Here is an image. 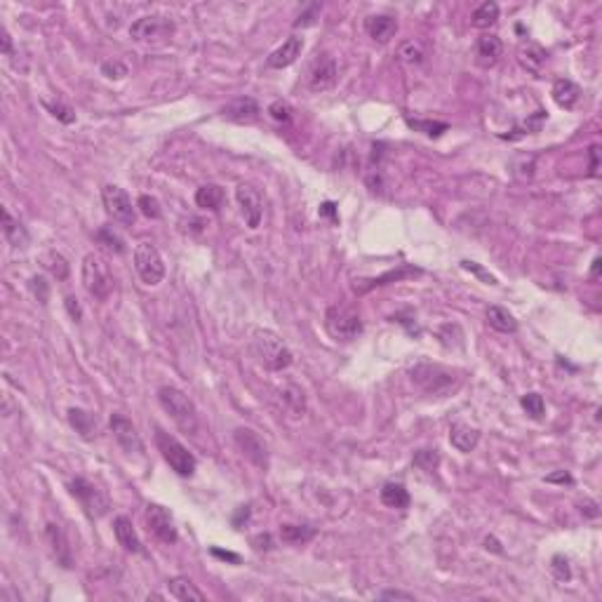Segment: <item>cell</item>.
Listing matches in <instances>:
<instances>
[{"label":"cell","mask_w":602,"mask_h":602,"mask_svg":"<svg viewBox=\"0 0 602 602\" xmlns=\"http://www.w3.org/2000/svg\"><path fill=\"white\" fill-rule=\"evenodd\" d=\"M301 50H304V41H301L299 36H292L287 38L280 48L271 52V57H268V66L271 68H285L290 64H295L297 57L301 55Z\"/></svg>","instance_id":"obj_19"},{"label":"cell","mask_w":602,"mask_h":602,"mask_svg":"<svg viewBox=\"0 0 602 602\" xmlns=\"http://www.w3.org/2000/svg\"><path fill=\"white\" fill-rule=\"evenodd\" d=\"M414 275H421V268H414L410 264H403L400 268H393V271L389 273H384L379 278H374V280H369L367 285H358L356 292H367V290H372V287H379V285H386V282H393V280H405V278H414Z\"/></svg>","instance_id":"obj_27"},{"label":"cell","mask_w":602,"mask_h":602,"mask_svg":"<svg viewBox=\"0 0 602 602\" xmlns=\"http://www.w3.org/2000/svg\"><path fill=\"white\" fill-rule=\"evenodd\" d=\"M167 588L172 593V598L181 600V602H203L205 596L196 588V583L186 576H174L167 581Z\"/></svg>","instance_id":"obj_24"},{"label":"cell","mask_w":602,"mask_h":602,"mask_svg":"<svg viewBox=\"0 0 602 602\" xmlns=\"http://www.w3.org/2000/svg\"><path fill=\"white\" fill-rule=\"evenodd\" d=\"M600 266H602L600 257L593 259V268H591V278H593V280H598V278H600Z\"/></svg>","instance_id":"obj_56"},{"label":"cell","mask_w":602,"mask_h":602,"mask_svg":"<svg viewBox=\"0 0 602 602\" xmlns=\"http://www.w3.org/2000/svg\"><path fill=\"white\" fill-rule=\"evenodd\" d=\"M518 59H520V64L527 68V71L539 73V71H542V66H544V61H546V50L542 48V45H537V43H524L522 48L518 50Z\"/></svg>","instance_id":"obj_28"},{"label":"cell","mask_w":602,"mask_h":602,"mask_svg":"<svg viewBox=\"0 0 602 602\" xmlns=\"http://www.w3.org/2000/svg\"><path fill=\"white\" fill-rule=\"evenodd\" d=\"M97 241H99V245H104L106 250L113 252V254H122V252H125V243H122V238L115 233L113 228H109V226L99 231V233H97Z\"/></svg>","instance_id":"obj_38"},{"label":"cell","mask_w":602,"mask_h":602,"mask_svg":"<svg viewBox=\"0 0 602 602\" xmlns=\"http://www.w3.org/2000/svg\"><path fill=\"white\" fill-rule=\"evenodd\" d=\"M282 398H285V403L290 405V410L295 412V414H301V412L306 410V398H304V391H301L299 386L290 384L287 389L282 391Z\"/></svg>","instance_id":"obj_39"},{"label":"cell","mask_w":602,"mask_h":602,"mask_svg":"<svg viewBox=\"0 0 602 602\" xmlns=\"http://www.w3.org/2000/svg\"><path fill=\"white\" fill-rule=\"evenodd\" d=\"M83 285L92 297L99 301H106L113 292V275L109 264L97 257V254H88L83 259Z\"/></svg>","instance_id":"obj_5"},{"label":"cell","mask_w":602,"mask_h":602,"mask_svg":"<svg viewBox=\"0 0 602 602\" xmlns=\"http://www.w3.org/2000/svg\"><path fill=\"white\" fill-rule=\"evenodd\" d=\"M48 106V111L55 115L57 120H61V122H66V125H71V122L75 120V113H73V109L71 106H66V104H45Z\"/></svg>","instance_id":"obj_43"},{"label":"cell","mask_w":602,"mask_h":602,"mask_svg":"<svg viewBox=\"0 0 602 602\" xmlns=\"http://www.w3.org/2000/svg\"><path fill=\"white\" fill-rule=\"evenodd\" d=\"M102 200H104V207H106V214H109L111 219L120 221V223H134V207H132V200L125 191L120 186H109L102 189Z\"/></svg>","instance_id":"obj_9"},{"label":"cell","mask_w":602,"mask_h":602,"mask_svg":"<svg viewBox=\"0 0 602 602\" xmlns=\"http://www.w3.org/2000/svg\"><path fill=\"white\" fill-rule=\"evenodd\" d=\"M337 78H339V71H337L334 57L322 55L311 68V75H308V88H311L313 92H325V90L334 88Z\"/></svg>","instance_id":"obj_15"},{"label":"cell","mask_w":602,"mask_h":602,"mask_svg":"<svg viewBox=\"0 0 602 602\" xmlns=\"http://www.w3.org/2000/svg\"><path fill=\"white\" fill-rule=\"evenodd\" d=\"M31 292H33V297L41 301V304H48L50 299V285L45 280L43 275H33L31 278Z\"/></svg>","instance_id":"obj_42"},{"label":"cell","mask_w":602,"mask_h":602,"mask_svg":"<svg viewBox=\"0 0 602 602\" xmlns=\"http://www.w3.org/2000/svg\"><path fill=\"white\" fill-rule=\"evenodd\" d=\"M461 268H466V271L475 273L477 278H480V280H485L487 285H497V278L485 271V268H482L480 264H475V261H461Z\"/></svg>","instance_id":"obj_45"},{"label":"cell","mask_w":602,"mask_h":602,"mask_svg":"<svg viewBox=\"0 0 602 602\" xmlns=\"http://www.w3.org/2000/svg\"><path fill=\"white\" fill-rule=\"evenodd\" d=\"M0 36H3V55L10 57L12 55V38H10V33H7V28L0 31Z\"/></svg>","instance_id":"obj_53"},{"label":"cell","mask_w":602,"mask_h":602,"mask_svg":"<svg viewBox=\"0 0 602 602\" xmlns=\"http://www.w3.org/2000/svg\"><path fill=\"white\" fill-rule=\"evenodd\" d=\"M111 431H113V438L118 440V445L127 454H142L144 452V440H142V435H139L137 426L127 419L125 414L115 412L111 416Z\"/></svg>","instance_id":"obj_12"},{"label":"cell","mask_w":602,"mask_h":602,"mask_svg":"<svg viewBox=\"0 0 602 602\" xmlns=\"http://www.w3.org/2000/svg\"><path fill=\"white\" fill-rule=\"evenodd\" d=\"M485 544H487V548H492L494 553H501V548H499L497 542H494V539H485Z\"/></svg>","instance_id":"obj_57"},{"label":"cell","mask_w":602,"mask_h":602,"mask_svg":"<svg viewBox=\"0 0 602 602\" xmlns=\"http://www.w3.org/2000/svg\"><path fill=\"white\" fill-rule=\"evenodd\" d=\"M313 537H315V529L308 527V524H282L280 527V539L285 544L301 546V544L311 542Z\"/></svg>","instance_id":"obj_33"},{"label":"cell","mask_w":602,"mask_h":602,"mask_svg":"<svg viewBox=\"0 0 602 602\" xmlns=\"http://www.w3.org/2000/svg\"><path fill=\"white\" fill-rule=\"evenodd\" d=\"M546 480H548V482H567V485H572V482H574V480H572V475L565 473V470H560V473L548 475Z\"/></svg>","instance_id":"obj_52"},{"label":"cell","mask_w":602,"mask_h":602,"mask_svg":"<svg viewBox=\"0 0 602 602\" xmlns=\"http://www.w3.org/2000/svg\"><path fill=\"white\" fill-rule=\"evenodd\" d=\"M553 572H555V576L560 579V581H567V579H569V565H567V560L562 558V555H555V558H553Z\"/></svg>","instance_id":"obj_47"},{"label":"cell","mask_w":602,"mask_h":602,"mask_svg":"<svg viewBox=\"0 0 602 602\" xmlns=\"http://www.w3.org/2000/svg\"><path fill=\"white\" fill-rule=\"evenodd\" d=\"M3 233H5L7 243H10L12 247H26V243H28L26 228L21 226L19 221H14L12 214L7 212V210H3Z\"/></svg>","instance_id":"obj_32"},{"label":"cell","mask_w":602,"mask_h":602,"mask_svg":"<svg viewBox=\"0 0 602 602\" xmlns=\"http://www.w3.org/2000/svg\"><path fill=\"white\" fill-rule=\"evenodd\" d=\"M236 200L241 205V210L245 214V221L250 228H257L261 221V212H264V203H261L259 191L252 186V184H241L236 189Z\"/></svg>","instance_id":"obj_14"},{"label":"cell","mask_w":602,"mask_h":602,"mask_svg":"<svg viewBox=\"0 0 602 602\" xmlns=\"http://www.w3.org/2000/svg\"><path fill=\"white\" fill-rule=\"evenodd\" d=\"M598 174V146H591V176Z\"/></svg>","instance_id":"obj_54"},{"label":"cell","mask_w":602,"mask_h":602,"mask_svg":"<svg viewBox=\"0 0 602 602\" xmlns=\"http://www.w3.org/2000/svg\"><path fill=\"white\" fill-rule=\"evenodd\" d=\"M158 403L160 407L172 416V421L179 426L184 433H196L198 431V410L193 400L184 391L174 386H160L158 389Z\"/></svg>","instance_id":"obj_1"},{"label":"cell","mask_w":602,"mask_h":602,"mask_svg":"<svg viewBox=\"0 0 602 602\" xmlns=\"http://www.w3.org/2000/svg\"><path fill=\"white\" fill-rule=\"evenodd\" d=\"M325 327L339 342H353L362 334L360 315L349 306H329L325 313Z\"/></svg>","instance_id":"obj_6"},{"label":"cell","mask_w":602,"mask_h":602,"mask_svg":"<svg viewBox=\"0 0 602 602\" xmlns=\"http://www.w3.org/2000/svg\"><path fill=\"white\" fill-rule=\"evenodd\" d=\"M499 19V5L494 3V0H487V3L477 5L473 14H470V24L475 28H490L497 24Z\"/></svg>","instance_id":"obj_31"},{"label":"cell","mask_w":602,"mask_h":602,"mask_svg":"<svg viewBox=\"0 0 602 602\" xmlns=\"http://www.w3.org/2000/svg\"><path fill=\"white\" fill-rule=\"evenodd\" d=\"M113 532H115V539H118V544L125 548L130 553H144V546H142V539H139L134 524L125 515H120V518L113 520Z\"/></svg>","instance_id":"obj_20"},{"label":"cell","mask_w":602,"mask_h":602,"mask_svg":"<svg viewBox=\"0 0 602 602\" xmlns=\"http://www.w3.org/2000/svg\"><path fill=\"white\" fill-rule=\"evenodd\" d=\"M407 125L416 132H423L426 137H440L443 132L450 130L447 122H438V120H414V118H407Z\"/></svg>","instance_id":"obj_35"},{"label":"cell","mask_w":602,"mask_h":602,"mask_svg":"<svg viewBox=\"0 0 602 602\" xmlns=\"http://www.w3.org/2000/svg\"><path fill=\"white\" fill-rule=\"evenodd\" d=\"M410 379L419 386L421 391H426L428 396H447V393L457 386L459 376L450 367L421 362V365H414L410 369Z\"/></svg>","instance_id":"obj_3"},{"label":"cell","mask_w":602,"mask_h":602,"mask_svg":"<svg viewBox=\"0 0 602 602\" xmlns=\"http://www.w3.org/2000/svg\"><path fill=\"white\" fill-rule=\"evenodd\" d=\"M137 207L142 210L144 217H149V219H160V214H163V210H160V203L153 196H139L137 200Z\"/></svg>","instance_id":"obj_41"},{"label":"cell","mask_w":602,"mask_h":602,"mask_svg":"<svg viewBox=\"0 0 602 602\" xmlns=\"http://www.w3.org/2000/svg\"><path fill=\"white\" fill-rule=\"evenodd\" d=\"M487 322H490V327H494L497 332H504V334H513V332H518V320H515V315L504 306H490L487 308Z\"/></svg>","instance_id":"obj_26"},{"label":"cell","mask_w":602,"mask_h":602,"mask_svg":"<svg viewBox=\"0 0 602 602\" xmlns=\"http://www.w3.org/2000/svg\"><path fill=\"white\" fill-rule=\"evenodd\" d=\"M438 464H440L438 450H416L414 452V466H419L421 470H435Z\"/></svg>","instance_id":"obj_40"},{"label":"cell","mask_w":602,"mask_h":602,"mask_svg":"<svg viewBox=\"0 0 602 602\" xmlns=\"http://www.w3.org/2000/svg\"><path fill=\"white\" fill-rule=\"evenodd\" d=\"M156 445H158L160 454H163V459L167 461L169 468H172L176 475L191 477L193 473H196V466H198L196 457H193V454L179 443V440L165 433L163 428H156Z\"/></svg>","instance_id":"obj_4"},{"label":"cell","mask_w":602,"mask_h":602,"mask_svg":"<svg viewBox=\"0 0 602 602\" xmlns=\"http://www.w3.org/2000/svg\"><path fill=\"white\" fill-rule=\"evenodd\" d=\"M259 113H261L259 104L254 102L252 97H238L221 109L223 118H228L233 122H254L259 118Z\"/></svg>","instance_id":"obj_16"},{"label":"cell","mask_w":602,"mask_h":602,"mask_svg":"<svg viewBox=\"0 0 602 602\" xmlns=\"http://www.w3.org/2000/svg\"><path fill=\"white\" fill-rule=\"evenodd\" d=\"M45 537H48L52 553H55L57 562H61V567H71V548H68L64 529H61L59 524L50 522L48 529H45Z\"/></svg>","instance_id":"obj_21"},{"label":"cell","mask_w":602,"mask_h":602,"mask_svg":"<svg viewBox=\"0 0 602 602\" xmlns=\"http://www.w3.org/2000/svg\"><path fill=\"white\" fill-rule=\"evenodd\" d=\"M174 24L172 19L167 17H158V14H149V17L137 19L132 26H130V36L134 41H158V38H167L172 36Z\"/></svg>","instance_id":"obj_11"},{"label":"cell","mask_w":602,"mask_h":602,"mask_svg":"<svg viewBox=\"0 0 602 602\" xmlns=\"http://www.w3.org/2000/svg\"><path fill=\"white\" fill-rule=\"evenodd\" d=\"M477 440H480V431L477 428H470L468 423H452L450 426V443L452 447H457L459 452H473Z\"/></svg>","instance_id":"obj_23"},{"label":"cell","mask_w":602,"mask_h":602,"mask_svg":"<svg viewBox=\"0 0 602 602\" xmlns=\"http://www.w3.org/2000/svg\"><path fill=\"white\" fill-rule=\"evenodd\" d=\"M68 423L75 428V433H80L83 440H92L97 435V419L90 412L80 410V407L68 410Z\"/></svg>","instance_id":"obj_25"},{"label":"cell","mask_w":602,"mask_h":602,"mask_svg":"<svg viewBox=\"0 0 602 602\" xmlns=\"http://www.w3.org/2000/svg\"><path fill=\"white\" fill-rule=\"evenodd\" d=\"M102 71L109 75V78H122V75H127V66H122L120 61H106L102 66Z\"/></svg>","instance_id":"obj_46"},{"label":"cell","mask_w":602,"mask_h":602,"mask_svg":"<svg viewBox=\"0 0 602 602\" xmlns=\"http://www.w3.org/2000/svg\"><path fill=\"white\" fill-rule=\"evenodd\" d=\"M252 351L261 365L273 369V372H280V369H287L292 365V351L271 329H254Z\"/></svg>","instance_id":"obj_2"},{"label":"cell","mask_w":602,"mask_h":602,"mask_svg":"<svg viewBox=\"0 0 602 602\" xmlns=\"http://www.w3.org/2000/svg\"><path fill=\"white\" fill-rule=\"evenodd\" d=\"M520 405H522V410L527 412L534 421H542V419H544V414H546V403H544V398L539 396V393H524L522 400H520Z\"/></svg>","instance_id":"obj_34"},{"label":"cell","mask_w":602,"mask_h":602,"mask_svg":"<svg viewBox=\"0 0 602 602\" xmlns=\"http://www.w3.org/2000/svg\"><path fill=\"white\" fill-rule=\"evenodd\" d=\"M381 504L389 508H407L410 506V492L400 482H389L381 487Z\"/></svg>","instance_id":"obj_30"},{"label":"cell","mask_w":602,"mask_h":602,"mask_svg":"<svg viewBox=\"0 0 602 602\" xmlns=\"http://www.w3.org/2000/svg\"><path fill=\"white\" fill-rule=\"evenodd\" d=\"M223 203V189L217 186V184H205L196 191V205L203 207V210H219Z\"/></svg>","instance_id":"obj_29"},{"label":"cell","mask_w":602,"mask_h":602,"mask_svg":"<svg viewBox=\"0 0 602 602\" xmlns=\"http://www.w3.org/2000/svg\"><path fill=\"white\" fill-rule=\"evenodd\" d=\"M66 311H68V315H71V318L78 322L80 318H83V311H80V304H78V299L75 297H66Z\"/></svg>","instance_id":"obj_49"},{"label":"cell","mask_w":602,"mask_h":602,"mask_svg":"<svg viewBox=\"0 0 602 602\" xmlns=\"http://www.w3.org/2000/svg\"><path fill=\"white\" fill-rule=\"evenodd\" d=\"M233 438H236V445L241 447L243 454L254 466H259V468L268 466V450H266L264 440L259 438V433H254L252 428H236Z\"/></svg>","instance_id":"obj_13"},{"label":"cell","mask_w":602,"mask_h":602,"mask_svg":"<svg viewBox=\"0 0 602 602\" xmlns=\"http://www.w3.org/2000/svg\"><path fill=\"white\" fill-rule=\"evenodd\" d=\"M268 113H271L273 118L280 120V122H290L292 120V106L287 102H282V99H278V102H273L271 106H268Z\"/></svg>","instance_id":"obj_44"},{"label":"cell","mask_w":602,"mask_h":602,"mask_svg":"<svg viewBox=\"0 0 602 602\" xmlns=\"http://www.w3.org/2000/svg\"><path fill=\"white\" fill-rule=\"evenodd\" d=\"M252 546L257 548V551H271L273 548V537L268 534H257V537H252Z\"/></svg>","instance_id":"obj_48"},{"label":"cell","mask_w":602,"mask_h":602,"mask_svg":"<svg viewBox=\"0 0 602 602\" xmlns=\"http://www.w3.org/2000/svg\"><path fill=\"white\" fill-rule=\"evenodd\" d=\"M581 99V88L574 83V80H569V78H560V80H555L553 85V102L560 106V109H574L576 102Z\"/></svg>","instance_id":"obj_22"},{"label":"cell","mask_w":602,"mask_h":602,"mask_svg":"<svg viewBox=\"0 0 602 602\" xmlns=\"http://www.w3.org/2000/svg\"><path fill=\"white\" fill-rule=\"evenodd\" d=\"M146 524H149V532H153L163 544H176V527L172 520V513L167 511L165 506L160 504H149L146 506Z\"/></svg>","instance_id":"obj_10"},{"label":"cell","mask_w":602,"mask_h":602,"mask_svg":"<svg viewBox=\"0 0 602 602\" xmlns=\"http://www.w3.org/2000/svg\"><path fill=\"white\" fill-rule=\"evenodd\" d=\"M134 266L139 278L146 285H158L165 278V261L160 257L158 247L151 243H139L134 250Z\"/></svg>","instance_id":"obj_7"},{"label":"cell","mask_w":602,"mask_h":602,"mask_svg":"<svg viewBox=\"0 0 602 602\" xmlns=\"http://www.w3.org/2000/svg\"><path fill=\"white\" fill-rule=\"evenodd\" d=\"M45 268L57 278V280H66L68 278V264H66V259L61 257L59 252H48L45 254Z\"/></svg>","instance_id":"obj_37"},{"label":"cell","mask_w":602,"mask_h":602,"mask_svg":"<svg viewBox=\"0 0 602 602\" xmlns=\"http://www.w3.org/2000/svg\"><path fill=\"white\" fill-rule=\"evenodd\" d=\"M71 494L80 501L85 513H88L90 518L99 520L109 513V508H111L109 497H106L99 487H95L92 482L85 480V477H75V480L71 482Z\"/></svg>","instance_id":"obj_8"},{"label":"cell","mask_w":602,"mask_h":602,"mask_svg":"<svg viewBox=\"0 0 602 602\" xmlns=\"http://www.w3.org/2000/svg\"><path fill=\"white\" fill-rule=\"evenodd\" d=\"M501 55H504V43H501L499 36L485 33V36L477 38L475 59H477V64H480V66H485V68L494 66V64H497V61L501 59Z\"/></svg>","instance_id":"obj_17"},{"label":"cell","mask_w":602,"mask_h":602,"mask_svg":"<svg viewBox=\"0 0 602 602\" xmlns=\"http://www.w3.org/2000/svg\"><path fill=\"white\" fill-rule=\"evenodd\" d=\"M379 598L381 600H414L412 593H403V591H384Z\"/></svg>","instance_id":"obj_50"},{"label":"cell","mask_w":602,"mask_h":602,"mask_svg":"<svg viewBox=\"0 0 602 602\" xmlns=\"http://www.w3.org/2000/svg\"><path fill=\"white\" fill-rule=\"evenodd\" d=\"M212 555H217V558H221V560L233 562V565H238V562H241V555L228 553V551H221V548H212Z\"/></svg>","instance_id":"obj_51"},{"label":"cell","mask_w":602,"mask_h":602,"mask_svg":"<svg viewBox=\"0 0 602 602\" xmlns=\"http://www.w3.org/2000/svg\"><path fill=\"white\" fill-rule=\"evenodd\" d=\"M365 28L374 43L384 45L398 33V19L391 17V14H374V17H369L365 21Z\"/></svg>","instance_id":"obj_18"},{"label":"cell","mask_w":602,"mask_h":602,"mask_svg":"<svg viewBox=\"0 0 602 602\" xmlns=\"http://www.w3.org/2000/svg\"><path fill=\"white\" fill-rule=\"evenodd\" d=\"M398 59L403 61V64H407V66L421 64V61H423V50H421V45L414 43V41L403 43V45H400V50H398Z\"/></svg>","instance_id":"obj_36"},{"label":"cell","mask_w":602,"mask_h":602,"mask_svg":"<svg viewBox=\"0 0 602 602\" xmlns=\"http://www.w3.org/2000/svg\"><path fill=\"white\" fill-rule=\"evenodd\" d=\"M320 214H322V217H332V219L337 221V210H334V205H332V203L322 205V207H320Z\"/></svg>","instance_id":"obj_55"}]
</instances>
